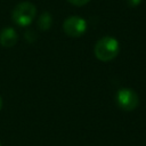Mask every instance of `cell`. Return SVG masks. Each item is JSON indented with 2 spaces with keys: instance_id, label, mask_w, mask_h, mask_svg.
<instances>
[{
  "instance_id": "obj_5",
  "label": "cell",
  "mask_w": 146,
  "mask_h": 146,
  "mask_svg": "<svg viewBox=\"0 0 146 146\" xmlns=\"http://www.w3.org/2000/svg\"><path fill=\"white\" fill-rule=\"evenodd\" d=\"M17 40H18L17 32L13 27L7 26L0 31V44L2 47H6V48L14 47L17 43Z\"/></svg>"
},
{
  "instance_id": "obj_9",
  "label": "cell",
  "mask_w": 146,
  "mask_h": 146,
  "mask_svg": "<svg viewBox=\"0 0 146 146\" xmlns=\"http://www.w3.org/2000/svg\"><path fill=\"white\" fill-rule=\"evenodd\" d=\"M143 0H127V3L130 6V7H137L140 5Z\"/></svg>"
},
{
  "instance_id": "obj_8",
  "label": "cell",
  "mask_w": 146,
  "mask_h": 146,
  "mask_svg": "<svg viewBox=\"0 0 146 146\" xmlns=\"http://www.w3.org/2000/svg\"><path fill=\"white\" fill-rule=\"evenodd\" d=\"M67 2H70L71 5L73 6H76V7H82L84 5H87L90 0H66Z\"/></svg>"
},
{
  "instance_id": "obj_3",
  "label": "cell",
  "mask_w": 146,
  "mask_h": 146,
  "mask_svg": "<svg viewBox=\"0 0 146 146\" xmlns=\"http://www.w3.org/2000/svg\"><path fill=\"white\" fill-rule=\"evenodd\" d=\"M115 100L117 106L123 111H133L139 105L138 94L130 88H121L115 94Z\"/></svg>"
},
{
  "instance_id": "obj_6",
  "label": "cell",
  "mask_w": 146,
  "mask_h": 146,
  "mask_svg": "<svg viewBox=\"0 0 146 146\" xmlns=\"http://www.w3.org/2000/svg\"><path fill=\"white\" fill-rule=\"evenodd\" d=\"M52 24V17L48 11H43L38 18V27L41 31H47Z\"/></svg>"
},
{
  "instance_id": "obj_1",
  "label": "cell",
  "mask_w": 146,
  "mask_h": 146,
  "mask_svg": "<svg viewBox=\"0 0 146 146\" xmlns=\"http://www.w3.org/2000/svg\"><path fill=\"white\" fill-rule=\"evenodd\" d=\"M120 51V44L119 41L110 35L100 38L94 48V54L97 59L100 62H111L113 60Z\"/></svg>"
},
{
  "instance_id": "obj_10",
  "label": "cell",
  "mask_w": 146,
  "mask_h": 146,
  "mask_svg": "<svg viewBox=\"0 0 146 146\" xmlns=\"http://www.w3.org/2000/svg\"><path fill=\"white\" fill-rule=\"evenodd\" d=\"M2 108V98H1V96H0V110Z\"/></svg>"
},
{
  "instance_id": "obj_2",
  "label": "cell",
  "mask_w": 146,
  "mask_h": 146,
  "mask_svg": "<svg viewBox=\"0 0 146 146\" xmlns=\"http://www.w3.org/2000/svg\"><path fill=\"white\" fill-rule=\"evenodd\" d=\"M36 15V7L30 1L17 3L11 10V19L18 26H29Z\"/></svg>"
},
{
  "instance_id": "obj_7",
  "label": "cell",
  "mask_w": 146,
  "mask_h": 146,
  "mask_svg": "<svg viewBox=\"0 0 146 146\" xmlns=\"http://www.w3.org/2000/svg\"><path fill=\"white\" fill-rule=\"evenodd\" d=\"M25 39H26L29 42H33V41H35V39H36V34H35V32H34V31H31V30L26 31V32H25Z\"/></svg>"
},
{
  "instance_id": "obj_4",
  "label": "cell",
  "mask_w": 146,
  "mask_h": 146,
  "mask_svg": "<svg viewBox=\"0 0 146 146\" xmlns=\"http://www.w3.org/2000/svg\"><path fill=\"white\" fill-rule=\"evenodd\" d=\"M63 30L71 38H79L87 31V22L80 16H70L63 23Z\"/></svg>"
},
{
  "instance_id": "obj_11",
  "label": "cell",
  "mask_w": 146,
  "mask_h": 146,
  "mask_svg": "<svg viewBox=\"0 0 146 146\" xmlns=\"http://www.w3.org/2000/svg\"><path fill=\"white\" fill-rule=\"evenodd\" d=\"M0 146H1V144H0Z\"/></svg>"
}]
</instances>
